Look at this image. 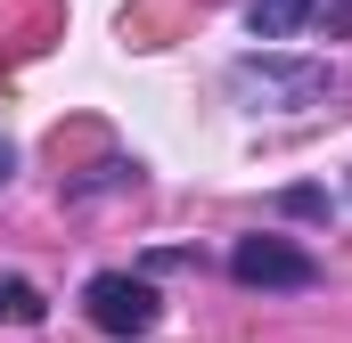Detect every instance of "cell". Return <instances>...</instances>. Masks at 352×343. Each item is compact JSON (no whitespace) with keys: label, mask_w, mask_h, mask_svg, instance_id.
<instances>
[{"label":"cell","mask_w":352,"mask_h":343,"mask_svg":"<svg viewBox=\"0 0 352 343\" xmlns=\"http://www.w3.org/2000/svg\"><path fill=\"white\" fill-rule=\"evenodd\" d=\"M82 311H90V327H98V335L140 343V335H156L164 294H156V278H140V270H98V278L82 286Z\"/></svg>","instance_id":"cell-2"},{"label":"cell","mask_w":352,"mask_h":343,"mask_svg":"<svg viewBox=\"0 0 352 343\" xmlns=\"http://www.w3.org/2000/svg\"><path fill=\"white\" fill-rule=\"evenodd\" d=\"M230 278H238V286H278V294H295V286H320V261L303 254V246H287V237H270V229H254V237L230 246Z\"/></svg>","instance_id":"cell-3"},{"label":"cell","mask_w":352,"mask_h":343,"mask_svg":"<svg viewBox=\"0 0 352 343\" xmlns=\"http://www.w3.org/2000/svg\"><path fill=\"white\" fill-rule=\"evenodd\" d=\"M336 90V66L328 58H287V49H246L230 58V98L254 106V115H303Z\"/></svg>","instance_id":"cell-1"},{"label":"cell","mask_w":352,"mask_h":343,"mask_svg":"<svg viewBox=\"0 0 352 343\" xmlns=\"http://www.w3.org/2000/svg\"><path fill=\"white\" fill-rule=\"evenodd\" d=\"M311 8H320V0H246V33H254L263 49H278V41H295V33L311 25Z\"/></svg>","instance_id":"cell-4"},{"label":"cell","mask_w":352,"mask_h":343,"mask_svg":"<svg viewBox=\"0 0 352 343\" xmlns=\"http://www.w3.org/2000/svg\"><path fill=\"white\" fill-rule=\"evenodd\" d=\"M0 319H8V327H41V319H50V294H41L33 278H0Z\"/></svg>","instance_id":"cell-5"},{"label":"cell","mask_w":352,"mask_h":343,"mask_svg":"<svg viewBox=\"0 0 352 343\" xmlns=\"http://www.w3.org/2000/svg\"><path fill=\"white\" fill-rule=\"evenodd\" d=\"M278 213H328V196H320V188H287V196H278Z\"/></svg>","instance_id":"cell-6"},{"label":"cell","mask_w":352,"mask_h":343,"mask_svg":"<svg viewBox=\"0 0 352 343\" xmlns=\"http://www.w3.org/2000/svg\"><path fill=\"white\" fill-rule=\"evenodd\" d=\"M8 172H16V147H8V139H0V188H8Z\"/></svg>","instance_id":"cell-7"}]
</instances>
